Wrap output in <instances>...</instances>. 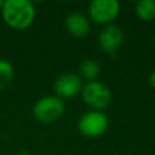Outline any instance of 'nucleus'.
<instances>
[{"instance_id": "obj_1", "label": "nucleus", "mask_w": 155, "mask_h": 155, "mask_svg": "<svg viewBox=\"0 0 155 155\" xmlns=\"http://www.w3.org/2000/svg\"><path fill=\"white\" fill-rule=\"evenodd\" d=\"M1 15L10 28L23 30L30 27L34 22L35 8L28 0H7L4 1Z\"/></svg>"}, {"instance_id": "obj_2", "label": "nucleus", "mask_w": 155, "mask_h": 155, "mask_svg": "<svg viewBox=\"0 0 155 155\" xmlns=\"http://www.w3.org/2000/svg\"><path fill=\"white\" fill-rule=\"evenodd\" d=\"M63 111H64L63 101L53 96H46L40 98L33 108L34 117L42 124H50L58 120L62 116Z\"/></svg>"}, {"instance_id": "obj_3", "label": "nucleus", "mask_w": 155, "mask_h": 155, "mask_svg": "<svg viewBox=\"0 0 155 155\" xmlns=\"http://www.w3.org/2000/svg\"><path fill=\"white\" fill-rule=\"evenodd\" d=\"M108 119L104 113L99 110H91L85 113L78 122V128L81 134L88 138H97L102 136L108 128Z\"/></svg>"}, {"instance_id": "obj_4", "label": "nucleus", "mask_w": 155, "mask_h": 155, "mask_svg": "<svg viewBox=\"0 0 155 155\" xmlns=\"http://www.w3.org/2000/svg\"><path fill=\"white\" fill-rule=\"evenodd\" d=\"M82 98L94 110L104 109L111 102V92L107 85L99 81H90L82 88Z\"/></svg>"}, {"instance_id": "obj_5", "label": "nucleus", "mask_w": 155, "mask_h": 155, "mask_svg": "<svg viewBox=\"0 0 155 155\" xmlns=\"http://www.w3.org/2000/svg\"><path fill=\"white\" fill-rule=\"evenodd\" d=\"M119 11L120 4L116 0H93L88 5L90 17L98 24H109L116 18Z\"/></svg>"}, {"instance_id": "obj_6", "label": "nucleus", "mask_w": 155, "mask_h": 155, "mask_svg": "<svg viewBox=\"0 0 155 155\" xmlns=\"http://www.w3.org/2000/svg\"><path fill=\"white\" fill-rule=\"evenodd\" d=\"M122 39H124V34L121 29L115 24H108L99 33L98 44L104 52L111 56H115L116 51L122 44Z\"/></svg>"}, {"instance_id": "obj_7", "label": "nucleus", "mask_w": 155, "mask_h": 155, "mask_svg": "<svg viewBox=\"0 0 155 155\" xmlns=\"http://www.w3.org/2000/svg\"><path fill=\"white\" fill-rule=\"evenodd\" d=\"M81 88V78L73 73L59 75L54 82V91L61 99H68L76 96Z\"/></svg>"}, {"instance_id": "obj_8", "label": "nucleus", "mask_w": 155, "mask_h": 155, "mask_svg": "<svg viewBox=\"0 0 155 155\" xmlns=\"http://www.w3.org/2000/svg\"><path fill=\"white\" fill-rule=\"evenodd\" d=\"M68 33L75 38H84L90 31V22L81 13H70L65 19Z\"/></svg>"}, {"instance_id": "obj_9", "label": "nucleus", "mask_w": 155, "mask_h": 155, "mask_svg": "<svg viewBox=\"0 0 155 155\" xmlns=\"http://www.w3.org/2000/svg\"><path fill=\"white\" fill-rule=\"evenodd\" d=\"M136 15L139 19L149 22L155 17V1L153 0H142L136 5Z\"/></svg>"}, {"instance_id": "obj_10", "label": "nucleus", "mask_w": 155, "mask_h": 155, "mask_svg": "<svg viewBox=\"0 0 155 155\" xmlns=\"http://www.w3.org/2000/svg\"><path fill=\"white\" fill-rule=\"evenodd\" d=\"M80 76L86 79V80H91V81H94V79L99 75V71H101V68H99V64L93 61V59H86L81 64H80Z\"/></svg>"}, {"instance_id": "obj_11", "label": "nucleus", "mask_w": 155, "mask_h": 155, "mask_svg": "<svg viewBox=\"0 0 155 155\" xmlns=\"http://www.w3.org/2000/svg\"><path fill=\"white\" fill-rule=\"evenodd\" d=\"M13 78V68L10 62L0 59V90H4Z\"/></svg>"}, {"instance_id": "obj_12", "label": "nucleus", "mask_w": 155, "mask_h": 155, "mask_svg": "<svg viewBox=\"0 0 155 155\" xmlns=\"http://www.w3.org/2000/svg\"><path fill=\"white\" fill-rule=\"evenodd\" d=\"M149 84L151 85V87L155 88V70L149 75Z\"/></svg>"}, {"instance_id": "obj_13", "label": "nucleus", "mask_w": 155, "mask_h": 155, "mask_svg": "<svg viewBox=\"0 0 155 155\" xmlns=\"http://www.w3.org/2000/svg\"><path fill=\"white\" fill-rule=\"evenodd\" d=\"M17 155H30L29 153H19V154H17Z\"/></svg>"}, {"instance_id": "obj_14", "label": "nucleus", "mask_w": 155, "mask_h": 155, "mask_svg": "<svg viewBox=\"0 0 155 155\" xmlns=\"http://www.w3.org/2000/svg\"><path fill=\"white\" fill-rule=\"evenodd\" d=\"M2 6H4V1H1V0H0V10L2 8Z\"/></svg>"}]
</instances>
